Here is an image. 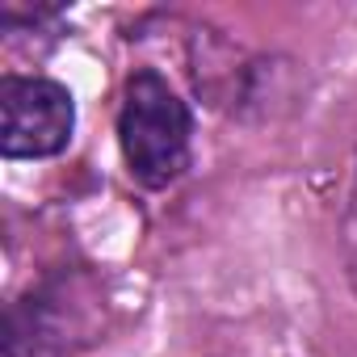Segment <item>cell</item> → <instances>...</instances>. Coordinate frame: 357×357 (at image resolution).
<instances>
[{"label":"cell","instance_id":"obj_2","mask_svg":"<svg viewBox=\"0 0 357 357\" xmlns=\"http://www.w3.org/2000/svg\"><path fill=\"white\" fill-rule=\"evenodd\" d=\"M118 147L143 190L176 185L194 164V109L155 68H135L122 84Z\"/></svg>","mask_w":357,"mask_h":357},{"label":"cell","instance_id":"obj_3","mask_svg":"<svg viewBox=\"0 0 357 357\" xmlns=\"http://www.w3.org/2000/svg\"><path fill=\"white\" fill-rule=\"evenodd\" d=\"M76 135V97L51 76L9 72L0 80V155L51 160Z\"/></svg>","mask_w":357,"mask_h":357},{"label":"cell","instance_id":"obj_1","mask_svg":"<svg viewBox=\"0 0 357 357\" xmlns=\"http://www.w3.org/2000/svg\"><path fill=\"white\" fill-rule=\"evenodd\" d=\"M105 286L89 265H55L5 307V357H76L105 332Z\"/></svg>","mask_w":357,"mask_h":357},{"label":"cell","instance_id":"obj_4","mask_svg":"<svg viewBox=\"0 0 357 357\" xmlns=\"http://www.w3.org/2000/svg\"><path fill=\"white\" fill-rule=\"evenodd\" d=\"M340 248H344V278H349V290L357 294V151H353L349 194H344V211H340Z\"/></svg>","mask_w":357,"mask_h":357}]
</instances>
